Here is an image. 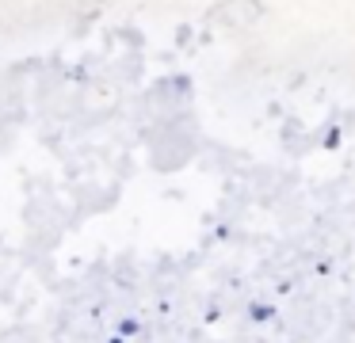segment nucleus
I'll return each mask as SVG.
<instances>
[]
</instances>
